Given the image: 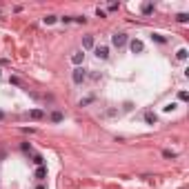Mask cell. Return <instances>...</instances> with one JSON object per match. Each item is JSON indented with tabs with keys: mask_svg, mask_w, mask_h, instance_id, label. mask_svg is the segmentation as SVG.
<instances>
[{
	"mask_svg": "<svg viewBox=\"0 0 189 189\" xmlns=\"http://www.w3.org/2000/svg\"><path fill=\"white\" fill-rule=\"evenodd\" d=\"M0 120H5V111H0Z\"/></svg>",
	"mask_w": 189,
	"mask_h": 189,
	"instance_id": "22",
	"label": "cell"
},
{
	"mask_svg": "<svg viewBox=\"0 0 189 189\" xmlns=\"http://www.w3.org/2000/svg\"><path fill=\"white\" fill-rule=\"evenodd\" d=\"M29 118H31V120H42V118H45V111H42V109H31V111H29Z\"/></svg>",
	"mask_w": 189,
	"mask_h": 189,
	"instance_id": "5",
	"label": "cell"
},
{
	"mask_svg": "<svg viewBox=\"0 0 189 189\" xmlns=\"http://www.w3.org/2000/svg\"><path fill=\"white\" fill-rule=\"evenodd\" d=\"M96 56H98L100 60H107V56H109V49H107L105 45H100V47H96Z\"/></svg>",
	"mask_w": 189,
	"mask_h": 189,
	"instance_id": "4",
	"label": "cell"
},
{
	"mask_svg": "<svg viewBox=\"0 0 189 189\" xmlns=\"http://www.w3.org/2000/svg\"><path fill=\"white\" fill-rule=\"evenodd\" d=\"M73 20L78 22V25H85V22H87V18H85V16H78V18H73Z\"/></svg>",
	"mask_w": 189,
	"mask_h": 189,
	"instance_id": "20",
	"label": "cell"
},
{
	"mask_svg": "<svg viewBox=\"0 0 189 189\" xmlns=\"http://www.w3.org/2000/svg\"><path fill=\"white\" fill-rule=\"evenodd\" d=\"M62 111H51V122H62Z\"/></svg>",
	"mask_w": 189,
	"mask_h": 189,
	"instance_id": "10",
	"label": "cell"
},
{
	"mask_svg": "<svg viewBox=\"0 0 189 189\" xmlns=\"http://www.w3.org/2000/svg\"><path fill=\"white\" fill-rule=\"evenodd\" d=\"M143 14H145V16L154 14V5H151V2H145V5H143Z\"/></svg>",
	"mask_w": 189,
	"mask_h": 189,
	"instance_id": "12",
	"label": "cell"
},
{
	"mask_svg": "<svg viewBox=\"0 0 189 189\" xmlns=\"http://www.w3.org/2000/svg\"><path fill=\"white\" fill-rule=\"evenodd\" d=\"M9 82L16 85V87H20V78H16V76H11V78H9Z\"/></svg>",
	"mask_w": 189,
	"mask_h": 189,
	"instance_id": "18",
	"label": "cell"
},
{
	"mask_svg": "<svg viewBox=\"0 0 189 189\" xmlns=\"http://www.w3.org/2000/svg\"><path fill=\"white\" fill-rule=\"evenodd\" d=\"M33 176H36V180H45L47 178V167H38Z\"/></svg>",
	"mask_w": 189,
	"mask_h": 189,
	"instance_id": "7",
	"label": "cell"
},
{
	"mask_svg": "<svg viewBox=\"0 0 189 189\" xmlns=\"http://www.w3.org/2000/svg\"><path fill=\"white\" fill-rule=\"evenodd\" d=\"M178 22H189V16L187 14H178Z\"/></svg>",
	"mask_w": 189,
	"mask_h": 189,
	"instance_id": "16",
	"label": "cell"
},
{
	"mask_svg": "<svg viewBox=\"0 0 189 189\" xmlns=\"http://www.w3.org/2000/svg\"><path fill=\"white\" fill-rule=\"evenodd\" d=\"M129 49L134 51V53H140V51L145 49V45H143V40H131L129 42Z\"/></svg>",
	"mask_w": 189,
	"mask_h": 189,
	"instance_id": "3",
	"label": "cell"
},
{
	"mask_svg": "<svg viewBox=\"0 0 189 189\" xmlns=\"http://www.w3.org/2000/svg\"><path fill=\"white\" fill-rule=\"evenodd\" d=\"M145 122H147V125H156V122H158V116H156L154 111H147V113H145Z\"/></svg>",
	"mask_w": 189,
	"mask_h": 189,
	"instance_id": "6",
	"label": "cell"
},
{
	"mask_svg": "<svg viewBox=\"0 0 189 189\" xmlns=\"http://www.w3.org/2000/svg\"><path fill=\"white\" fill-rule=\"evenodd\" d=\"M163 156H165V158H176V151H169V149H165V151H163Z\"/></svg>",
	"mask_w": 189,
	"mask_h": 189,
	"instance_id": "17",
	"label": "cell"
},
{
	"mask_svg": "<svg viewBox=\"0 0 189 189\" xmlns=\"http://www.w3.org/2000/svg\"><path fill=\"white\" fill-rule=\"evenodd\" d=\"M33 163H36L38 167H42V163H45V158H42V156H33Z\"/></svg>",
	"mask_w": 189,
	"mask_h": 189,
	"instance_id": "15",
	"label": "cell"
},
{
	"mask_svg": "<svg viewBox=\"0 0 189 189\" xmlns=\"http://www.w3.org/2000/svg\"><path fill=\"white\" fill-rule=\"evenodd\" d=\"M176 58L178 60H187V49H178L176 51Z\"/></svg>",
	"mask_w": 189,
	"mask_h": 189,
	"instance_id": "14",
	"label": "cell"
},
{
	"mask_svg": "<svg viewBox=\"0 0 189 189\" xmlns=\"http://www.w3.org/2000/svg\"><path fill=\"white\" fill-rule=\"evenodd\" d=\"M178 98L185 102V100H189V93H187V91H180V93H178Z\"/></svg>",
	"mask_w": 189,
	"mask_h": 189,
	"instance_id": "19",
	"label": "cell"
},
{
	"mask_svg": "<svg viewBox=\"0 0 189 189\" xmlns=\"http://www.w3.org/2000/svg\"><path fill=\"white\" fill-rule=\"evenodd\" d=\"M125 42H127V33H120V31H118V33H113V36H111V45H113V47H118V49H120V47L125 45Z\"/></svg>",
	"mask_w": 189,
	"mask_h": 189,
	"instance_id": "2",
	"label": "cell"
},
{
	"mask_svg": "<svg viewBox=\"0 0 189 189\" xmlns=\"http://www.w3.org/2000/svg\"><path fill=\"white\" fill-rule=\"evenodd\" d=\"M82 47H85V49H91V47H93V36H85L82 38Z\"/></svg>",
	"mask_w": 189,
	"mask_h": 189,
	"instance_id": "9",
	"label": "cell"
},
{
	"mask_svg": "<svg viewBox=\"0 0 189 189\" xmlns=\"http://www.w3.org/2000/svg\"><path fill=\"white\" fill-rule=\"evenodd\" d=\"M89 102H93L91 96H89V98H85V100H80V107H82V105H89Z\"/></svg>",
	"mask_w": 189,
	"mask_h": 189,
	"instance_id": "21",
	"label": "cell"
},
{
	"mask_svg": "<svg viewBox=\"0 0 189 189\" xmlns=\"http://www.w3.org/2000/svg\"><path fill=\"white\" fill-rule=\"evenodd\" d=\"M0 76H2V71H0Z\"/></svg>",
	"mask_w": 189,
	"mask_h": 189,
	"instance_id": "24",
	"label": "cell"
},
{
	"mask_svg": "<svg viewBox=\"0 0 189 189\" xmlns=\"http://www.w3.org/2000/svg\"><path fill=\"white\" fill-rule=\"evenodd\" d=\"M85 78H87V71H85L82 67H76V69H73V73H71V80H73L76 85H82V82H85Z\"/></svg>",
	"mask_w": 189,
	"mask_h": 189,
	"instance_id": "1",
	"label": "cell"
},
{
	"mask_svg": "<svg viewBox=\"0 0 189 189\" xmlns=\"http://www.w3.org/2000/svg\"><path fill=\"white\" fill-rule=\"evenodd\" d=\"M82 60H85V53H82V51H76V53L71 56V62H73V65H80Z\"/></svg>",
	"mask_w": 189,
	"mask_h": 189,
	"instance_id": "8",
	"label": "cell"
},
{
	"mask_svg": "<svg viewBox=\"0 0 189 189\" xmlns=\"http://www.w3.org/2000/svg\"><path fill=\"white\" fill-rule=\"evenodd\" d=\"M151 40H156V42H160V45H165V42H167V38H165L163 33H151Z\"/></svg>",
	"mask_w": 189,
	"mask_h": 189,
	"instance_id": "11",
	"label": "cell"
},
{
	"mask_svg": "<svg viewBox=\"0 0 189 189\" xmlns=\"http://www.w3.org/2000/svg\"><path fill=\"white\" fill-rule=\"evenodd\" d=\"M56 20H58V18H56V16H51V14H49V16H45V18H42V22H45V25H53Z\"/></svg>",
	"mask_w": 189,
	"mask_h": 189,
	"instance_id": "13",
	"label": "cell"
},
{
	"mask_svg": "<svg viewBox=\"0 0 189 189\" xmlns=\"http://www.w3.org/2000/svg\"><path fill=\"white\" fill-rule=\"evenodd\" d=\"M36 189H45V185H38V187H36Z\"/></svg>",
	"mask_w": 189,
	"mask_h": 189,
	"instance_id": "23",
	"label": "cell"
}]
</instances>
